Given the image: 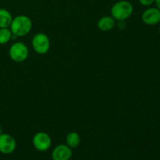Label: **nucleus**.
Instances as JSON below:
<instances>
[{
  "label": "nucleus",
  "instance_id": "nucleus-9",
  "mask_svg": "<svg viewBox=\"0 0 160 160\" xmlns=\"http://www.w3.org/2000/svg\"><path fill=\"white\" fill-rule=\"evenodd\" d=\"M98 28L102 31H109L116 25V20L112 17H103L98 21Z\"/></svg>",
  "mask_w": 160,
  "mask_h": 160
},
{
  "label": "nucleus",
  "instance_id": "nucleus-8",
  "mask_svg": "<svg viewBox=\"0 0 160 160\" xmlns=\"http://www.w3.org/2000/svg\"><path fill=\"white\" fill-rule=\"evenodd\" d=\"M72 156L71 148L67 145L56 146L52 153V160H69Z\"/></svg>",
  "mask_w": 160,
  "mask_h": 160
},
{
  "label": "nucleus",
  "instance_id": "nucleus-16",
  "mask_svg": "<svg viewBox=\"0 0 160 160\" xmlns=\"http://www.w3.org/2000/svg\"><path fill=\"white\" fill-rule=\"evenodd\" d=\"M159 34H160V28H159Z\"/></svg>",
  "mask_w": 160,
  "mask_h": 160
},
{
  "label": "nucleus",
  "instance_id": "nucleus-11",
  "mask_svg": "<svg viewBox=\"0 0 160 160\" xmlns=\"http://www.w3.org/2000/svg\"><path fill=\"white\" fill-rule=\"evenodd\" d=\"M67 145L70 148H77L81 142V137L77 132H70L67 136Z\"/></svg>",
  "mask_w": 160,
  "mask_h": 160
},
{
  "label": "nucleus",
  "instance_id": "nucleus-13",
  "mask_svg": "<svg viewBox=\"0 0 160 160\" xmlns=\"http://www.w3.org/2000/svg\"><path fill=\"white\" fill-rule=\"evenodd\" d=\"M138 1L142 6H151L152 3L155 2V0H138Z\"/></svg>",
  "mask_w": 160,
  "mask_h": 160
},
{
  "label": "nucleus",
  "instance_id": "nucleus-14",
  "mask_svg": "<svg viewBox=\"0 0 160 160\" xmlns=\"http://www.w3.org/2000/svg\"><path fill=\"white\" fill-rule=\"evenodd\" d=\"M155 3L156 5V8H158L160 10V0H155Z\"/></svg>",
  "mask_w": 160,
  "mask_h": 160
},
{
  "label": "nucleus",
  "instance_id": "nucleus-2",
  "mask_svg": "<svg viewBox=\"0 0 160 160\" xmlns=\"http://www.w3.org/2000/svg\"><path fill=\"white\" fill-rule=\"evenodd\" d=\"M134 12L133 5L126 0L116 2L111 8V15L115 20L123 21L128 20Z\"/></svg>",
  "mask_w": 160,
  "mask_h": 160
},
{
  "label": "nucleus",
  "instance_id": "nucleus-7",
  "mask_svg": "<svg viewBox=\"0 0 160 160\" xmlns=\"http://www.w3.org/2000/svg\"><path fill=\"white\" fill-rule=\"evenodd\" d=\"M142 20L148 26H154L160 22V10L158 8H149L142 14Z\"/></svg>",
  "mask_w": 160,
  "mask_h": 160
},
{
  "label": "nucleus",
  "instance_id": "nucleus-6",
  "mask_svg": "<svg viewBox=\"0 0 160 160\" xmlns=\"http://www.w3.org/2000/svg\"><path fill=\"white\" fill-rule=\"evenodd\" d=\"M17 147V142L12 136L8 134H0V152L10 154Z\"/></svg>",
  "mask_w": 160,
  "mask_h": 160
},
{
  "label": "nucleus",
  "instance_id": "nucleus-12",
  "mask_svg": "<svg viewBox=\"0 0 160 160\" xmlns=\"http://www.w3.org/2000/svg\"><path fill=\"white\" fill-rule=\"evenodd\" d=\"M12 34L9 28H0V45H6L12 39Z\"/></svg>",
  "mask_w": 160,
  "mask_h": 160
},
{
  "label": "nucleus",
  "instance_id": "nucleus-10",
  "mask_svg": "<svg viewBox=\"0 0 160 160\" xmlns=\"http://www.w3.org/2000/svg\"><path fill=\"white\" fill-rule=\"evenodd\" d=\"M12 20V15L7 9H0V28H9Z\"/></svg>",
  "mask_w": 160,
  "mask_h": 160
},
{
  "label": "nucleus",
  "instance_id": "nucleus-15",
  "mask_svg": "<svg viewBox=\"0 0 160 160\" xmlns=\"http://www.w3.org/2000/svg\"><path fill=\"white\" fill-rule=\"evenodd\" d=\"M2 134V128H1V127H0V134Z\"/></svg>",
  "mask_w": 160,
  "mask_h": 160
},
{
  "label": "nucleus",
  "instance_id": "nucleus-4",
  "mask_svg": "<svg viewBox=\"0 0 160 160\" xmlns=\"http://www.w3.org/2000/svg\"><path fill=\"white\" fill-rule=\"evenodd\" d=\"M32 46L38 54H45L50 48V40L44 33H38L32 38Z\"/></svg>",
  "mask_w": 160,
  "mask_h": 160
},
{
  "label": "nucleus",
  "instance_id": "nucleus-3",
  "mask_svg": "<svg viewBox=\"0 0 160 160\" xmlns=\"http://www.w3.org/2000/svg\"><path fill=\"white\" fill-rule=\"evenodd\" d=\"M9 57L16 62H22L26 60L29 55V50L26 45L21 42L12 44L9 50Z\"/></svg>",
  "mask_w": 160,
  "mask_h": 160
},
{
  "label": "nucleus",
  "instance_id": "nucleus-1",
  "mask_svg": "<svg viewBox=\"0 0 160 160\" xmlns=\"http://www.w3.org/2000/svg\"><path fill=\"white\" fill-rule=\"evenodd\" d=\"M32 28V22L31 19L25 15H19L12 18L9 29L13 35L17 37H23L29 34Z\"/></svg>",
  "mask_w": 160,
  "mask_h": 160
},
{
  "label": "nucleus",
  "instance_id": "nucleus-5",
  "mask_svg": "<svg viewBox=\"0 0 160 160\" xmlns=\"http://www.w3.org/2000/svg\"><path fill=\"white\" fill-rule=\"evenodd\" d=\"M33 145L38 151L45 152L51 147L52 139L47 133L38 132L33 138Z\"/></svg>",
  "mask_w": 160,
  "mask_h": 160
}]
</instances>
